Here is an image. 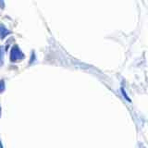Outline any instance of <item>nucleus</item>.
Segmentation results:
<instances>
[{
    "label": "nucleus",
    "mask_w": 148,
    "mask_h": 148,
    "mask_svg": "<svg viewBox=\"0 0 148 148\" xmlns=\"http://www.w3.org/2000/svg\"><path fill=\"white\" fill-rule=\"evenodd\" d=\"M9 34H10V32H9L3 24H0V37L3 39L7 35H8Z\"/></svg>",
    "instance_id": "obj_2"
},
{
    "label": "nucleus",
    "mask_w": 148,
    "mask_h": 148,
    "mask_svg": "<svg viewBox=\"0 0 148 148\" xmlns=\"http://www.w3.org/2000/svg\"><path fill=\"white\" fill-rule=\"evenodd\" d=\"M0 115H1V108H0Z\"/></svg>",
    "instance_id": "obj_6"
},
{
    "label": "nucleus",
    "mask_w": 148,
    "mask_h": 148,
    "mask_svg": "<svg viewBox=\"0 0 148 148\" xmlns=\"http://www.w3.org/2000/svg\"><path fill=\"white\" fill-rule=\"evenodd\" d=\"M25 56L22 53V51L20 49L18 45H14L10 52V61L11 62H17L21 61L22 58H24Z\"/></svg>",
    "instance_id": "obj_1"
},
{
    "label": "nucleus",
    "mask_w": 148,
    "mask_h": 148,
    "mask_svg": "<svg viewBox=\"0 0 148 148\" xmlns=\"http://www.w3.org/2000/svg\"><path fill=\"white\" fill-rule=\"evenodd\" d=\"M3 58H4V48L3 46L0 47V65L3 63Z\"/></svg>",
    "instance_id": "obj_3"
},
{
    "label": "nucleus",
    "mask_w": 148,
    "mask_h": 148,
    "mask_svg": "<svg viewBox=\"0 0 148 148\" xmlns=\"http://www.w3.org/2000/svg\"><path fill=\"white\" fill-rule=\"evenodd\" d=\"M121 92H123V95H124V97H125V98H127L129 101H131V100H130V98H129V97H128V95H127V94H126V92H125V91H124V89H123V88H121Z\"/></svg>",
    "instance_id": "obj_5"
},
{
    "label": "nucleus",
    "mask_w": 148,
    "mask_h": 148,
    "mask_svg": "<svg viewBox=\"0 0 148 148\" xmlns=\"http://www.w3.org/2000/svg\"><path fill=\"white\" fill-rule=\"evenodd\" d=\"M5 90V82L3 80L0 81V92H2Z\"/></svg>",
    "instance_id": "obj_4"
}]
</instances>
